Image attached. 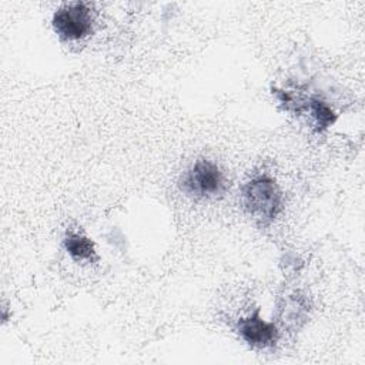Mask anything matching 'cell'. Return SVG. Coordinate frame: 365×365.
Masks as SVG:
<instances>
[{
	"label": "cell",
	"instance_id": "obj_2",
	"mask_svg": "<svg viewBox=\"0 0 365 365\" xmlns=\"http://www.w3.org/2000/svg\"><path fill=\"white\" fill-rule=\"evenodd\" d=\"M180 188L195 198H210L225 191V178L220 167L208 160H198L180 180Z\"/></svg>",
	"mask_w": 365,
	"mask_h": 365
},
{
	"label": "cell",
	"instance_id": "obj_3",
	"mask_svg": "<svg viewBox=\"0 0 365 365\" xmlns=\"http://www.w3.org/2000/svg\"><path fill=\"white\" fill-rule=\"evenodd\" d=\"M91 13L87 4L76 1L61 6L53 16L56 33L66 40H80L91 31Z\"/></svg>",
	"mask_w": 365,
	"mask_h": 365
},
{
	"label": "cell",
	"instance_id": "obj_4",
	"mask_svg": "<svg viewBox=\"0 0 365 365\" xmlns=\"http://www.w3.org/2000/svg\"><path fill=\"white\" fill-rule=\"evenodd\" d=\"M238 332L245 342L251 346H269L275 344L278 338L277 327L272 322H267L259 317V311L257 309L248 318H242L238 321Z\"/></svg>",
	"mask_w": 365,
	"mask_h": 365
},
{
	"label": "cell",
	"instance_id": "obj_6",
	"mask_svg": "<svg viewBox=\"0 0 365 365\" xmlns=\"http://www.w3.org/2000/svg\"><path fill=\"white\" fill-rule=\"evenodd\" d=\"M309 113L315 118V123L319 130L329 127L331 124H334V121L336 118V115L332 113V110L325 103L315 100V98L309 100Z\"/></svg>",
	"mask_w": 365,
	"mask_h": 365
},
{
	"label": "cell",
	"instance_id": "obj_1",
	"mask_svg": "<svg viewBox=\"0 0 365 365\" xmlns=\"http://www.w3.org/2000/svg\"><path fill=\"white\" fill-rule=\"evenodd\" d=\"M242 202L252 218L269 224L281 211L282 195L274 180L257 177L242 187Z\"/></svg>",
	"mask_w": 365,
	"mask_h": 365
},
{
	"label": "cell",
	"instance_id": "obj_5",
	"mask_svg": "<svg viewBox=\"0 0 365 365\" xmlns=\"http://www.w3.org/2000/svg\"><path fill=\"white\" fill-rule=\"evenodd\" d=\"M64 247L76 261H94L97 258L93 241L81 234L67 232Z\"/></svg>",
	"mask_w": 365,
	"mask_h": 365
}]
</instances>
